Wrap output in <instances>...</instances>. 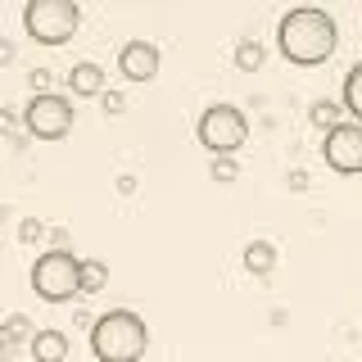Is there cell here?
I'll return each instance as SVG.
<instances>
[{
  "label": "cell",
  "instance_id": "23",
  "mask_svg": "<svg viewBox=\"0 0 362 362\" xmlns=\"http://www.w3.org/2000/svg\"><path fill=\"white\" fill-rule=\"evenodd\" d=\"M9 349H14V344H9V339H5V335H0V362H5V358H9Z\"/></svg>",
  "mask_w": 362,
  "mask_h": 362
},
{
  "label": "cell",
  "instance_id": "21",
  "mask_svg": "<svg viewBox=\"0 0 362 362\" xmlns=\"http://www.w3.org/2000/svg\"><path fill=\"white\" fill-rule=\"evenodd\" d=\"M0 132H5V136L14 132V113H5V109H0Z\"/></svg>",
  "mask_w": 362,
  "mask_h": 362
},
{
  "label": "cell",
  "instance_id": "22",
  "mask_svg": "<svg viewBox=\"0 0 362 362\" xmlns=\"http://www.w3.org/2000/svg\"><path fill=\"white\" fill-rule=\"evenodd\" d=\"M5 59H14V45H9V41H0V64H5Z\"/></svg>",
  "mask_w": 362,
  "mask_h": 362
},
{
  "label": "cell",
  "instance_id": "15",
  "mask_svg": "<svg viewBox=\"0 0 362 362\" xmlns=\"http://www.w3.org/2000/svg\"><path fill=\"white\" fill-rule=\"evenodd\" d=\"M339 113H344V109H339V105H331V100H317V105L308 109V118L317 122V127H326V132H335V127H339V122H344V118H339Z\"/></svg>",
  "mask_w": 362,
  "mask_h": 362
},
{
  "label": "cell",
  "instance_id": "4",
  "mask_svg": "<svg viewBox=\"0 0 362 362\" xmlns=\"http://www.w3.org/2000/svg\"><path fill=\"white\" fill-rule=\"evenodd\" d=\"M23 28H28V37L41 41V45H64L77 28H82V9H77L73 0H28Z\"/></svg>",
  "mask_w": 362,
  "mask_h": 362
},
{
  "label": "cell",
  "instance_id": "19",
  "mask_svg": "<svg viewBox=\"0 0 362 362\" xmlns=\"http://www.w3.org/2000/svg\"><path fill=\"white\" fill-rule=\"evenodd\" d=\"M41 235H45V226H41L37 218H28V222L18 226V240H28V245H32V240H41Z\"/></svg>",
  "mask_w": 362,
  "mask_h": 362
},
{
  "label": "cell",
  "instance_id": "20",
  "mask_svg": "<svg viewBox=\"0 0 362 362\" xmlns=\"http://www.w3.org/2000/svg\"><path fill=\"white\" fill-rule=\"evenodd\" d=\"M122 109H127V100L118 90H105V113H122Z\"/></svg>",
  "mask_w": 362,
  "mask_h": 362
},
{
  "label": "cell",
  "instance_id": "11",
  "mask_svg": "<svg viewBox=\"0 0 362 362\" xmlns=\"http://www.w3.org/2000/svg\"><path fill=\"white\" fill-rule=\"evenodd\" d=\"M245 267L254 272V276H267V272L276 267V249H272L267 240H254V245L245 249Z\"/></svg>",
  "mask_w": 362,
  "mask_h": 362
},
{
  "label": "cell",
  "instance_id": "5",
  "mask_svg": "<svg viewBox=\"0 0 362 362\" xmlns=\"http://www.w3.org/2000/svg\"><path fill=\"white\" fill-rule=\"evenodd\" d=\"M195 132H199V145L213 158H231L249 141V122H245V113L235 109V105H209V109L199 113V127Z\"/></svg>",
  "mask_w": 362,
  "mask_h": 362
},
{
  "label": "cell",
  "instance_id": "16",
  "mask_svg": "<svg viewBox=\"0 0 362 362\" xmlns=\"http://www.w3.org/2000/svg\"><path fill=\"white\" fill-rule=\"evenodd\" d=\"M28 317H23V313H14V317H5V322H0V335H5L9 339V344H14V339H23V335H28Z\"/></svg>",
  "mask_w": 362,
  "mask_h": 362
},
{
  "label": "cell",
  "instance_id": "17",
  "mask_svg": "<svg viewBox=\"0 0 362 362\" xmlns=\"http://www.w3.org/2000/svg\"><path fill=\"white\" fill-rule=\"evenodd\" d=\"M235 177H240L235 158H213V181H235Z\"/></svg>",
  "mask_w": 362,
  "mask_h": 362
},
{
  "label": "cell",
  "instance_id": "6",
  "mask_svg": "<svg viewBox=\"0 0 362 362\" xmlns=\"http://www.w3.org/2000/svg\"><path fill=\"white\" fill-rule=\"evenodd\" d=\"M23 132L37 136V141H59V136L73 132V105L64 95H32L23 105Z\"/></svg>",
  "mask_w": 362,
  "mask_h": 362
},
{
  "label": "cell",
  "instance_id": "10",
  "mask_svg": "<svg viewBox=\"0 0 362 362\" xmlns=\"http://www.w3.org/2000/svg\"><path fill=\"white\" fill-rule=\"evenodd\" d=\"M68 90H73L77 100H90V95H105V68L100 64H73V73H68Z\"/></svg>",
  "mask_w": 362,
  "mask_h": 362
},
{
  "label": "cell",
  "instance_id": "7",
  "mask_svg": "<svg viewBox=\"0 0 362 362\" xmlns=\"http://www.w3.org/2000/svg\"><path fill=\"white\" fill-rule=\"evenodd\" d=\"M322 154H326V163L344 177L362 173V122H339L335 132H326Z\"/></svg>",
  "mask_w": 362,
  "mask_h": 362
},
{
  "label": "cell",
  "instance_id": "2",
  "mask_svg": "<svg viewBox=\"0 0 362 362\" xmlns=\"http://www.w3.org/2000/svg\"><path fill=\"white\" fill-rule=\"evenodd\" d=\"M150 349V326L132 308H109L90 322V354L100 362H141Z\"/></svg>",
  "mask_w": 362,
  "mask_h": 362
},
{
  "label": "cell",
  "instance_id": "1",
  "mask_svg": "<svg viewBox=\"0 0 362 362\" xmlns=\"http://www.w3.org/2000/svg\"><path fill=\"white\" fill-rule=\"evenodd\" d=\"M335 41H339L335 18L326 14V9H313V5L290 9V14L276 23V45H281V54H286L290 64H299V68L326 64V59L335 54Z\"/></svg>",
  "mask_w": 362,
  "mask_h": 362
},
{
  "label": "cell",
  "instance_id": "9",
  "mask_svg": "<svg viewBox=\"0 0 362 362\" xmlns=\"http://www.w3.org/2000/svg\"><path fill=\"white\" fill-rule=\"evenodd\" d=\"M32 358L37 362H68V335L59 331V326H45V331H37L28 339Z\"/></svg>",
  "mask_w": 362,
  "mask_h": 362
},
{
  "label": "cell",
  "instance_id": "14",
  "mask_svg": "<svg viewBox=\"0 0 362 362\" xmlns=\"http://www.w3.org/2000/svg\"><path fill=\"white\" fill-rule=\"evenodd\" d=\"M258 64H263V45H258L254 37H245L240 45H235V68H240V73H254Z\"/></svg>",
  "mask_w": 362,
  "mask_h": 362
},
{
  "label": "cell",
  "instance_id": "8",
  "mask_svg": "<svg viewBox=\"0 0 362 362\" xmlns=\"http://www.w3.org/2000/svg\"><path fill=\"white\" fill-rule=\"evenodd\" d=\"M118 73L127 77V82H154V77H158V45L127 41L118 50Z\"/></svg>",
  "mask_w": 362,
  "mask_h": 362
},
{
  "label": "cell",
  "instance_id": "13",
  "mask_svg": "<svg viewBox=\"0 0 362 362\" xmlns=\"http://www.w3.org/2000/svg\"><path fill=\"white\" fill-rule=\"evenodd\" d=\"M109 281V267L100 258H82V294H100Z\"/></svg>",
  "mask_w": 362,
  "mask_h": 362
},
{
  "label": "cell",
  "instance_id": "3",
  "mask_svg": "<svg viewBox=\"0 0 362 362\" xmlns=\"http://www.w3.org/2000/svg\"><path fill=\"white\" fill-rule=\"evenodd\" d=\"M32 290L45 303H73L82 294V258L73 249H45L32 267Z\"/></svg>",
  "mask_w": 362,
  "mask_h": 362
},
{
  "label": "cell",
  "instance_id": "12",
  "mask_svg": "<svg viewBox=\"0 0 362 362\" xmlns=\"http://www.w3.org/2000/svg\"><path fill=\"white\" fill-rule=\"evenodd\" d=\"M344 109L354 113V122H362V59L349 68V77H344Z\"/></svg>",
  "mask_w": 362,
  "mask_h": 362
},
{
  "label": "cell",
  "instance_id": "18",
  "mask_svg": "<svg viewBox=\"0 0 362 362\" xmlns=\"http://www.w3.org/2000/svg\"><path fill=\"white\" fill-rule=\"evenodd\" d=\"M32 95H50V68H32Z\"/></svg>",
  "mask_w": 362,
  "mask_h": 362
}]
</instances>
